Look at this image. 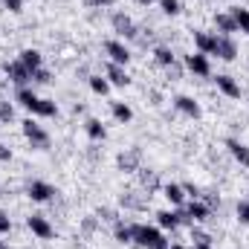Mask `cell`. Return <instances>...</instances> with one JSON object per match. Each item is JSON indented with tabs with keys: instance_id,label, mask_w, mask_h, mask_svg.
<instances>
[{
	"instance_id": "1",
	"label": "cell",
	"mask_w": 249,
	"mask_h": 249,
	"mask_svg": "<svg viewBox=\"0 0 249 249\" xmlns=\"http://www.w3.org/2000/svg\"><path fill=\"white\" fill-rule=\"evenodd\" d=\"M130 232H133V244L142 249H168V241L162 238L160 229L154 226H145V223H130Z\"/></svg>"
},
{
	"instance_id": "2",
	"label": "cell",
	"mask_w": 249,
	"mask_h": 249,
	"mask_svg": "<svg viewBox=\"0 0 249 249\" xmlns=\"http://www.w3.org/2000/svg\"><path fill=\"white\" fill-rule=\"evenodd\" d=\"M23 136L32 142V148H38V151H44V148H50V133L41 127L38 122H32V119H23Z\"/></svg>"
},
{
	"instance_id": "3",
	"label": "cell",
	"mask_w": 249,
	"mask_h": 249,
	"mask_svg": "<svg viewBox=\"0 0 249 249\" xmlns=\"http://www.w3.org/2000/svg\"><path fill=\"white\" fill-rule=\"evenodd\" d=\"M3 70H6L9 81H12V84H18V87H26V84L32 81V72L20 64V58H18V61H6V64H3Z\"/></svg>"
},
{
	"instance_id": "4",
	"label": "cell",
	"mask_w": 249,
	"mask_h": 249,
	"mask_svg": "<svg viewBox=\"0 0 249 249\" xmlns=\"http://www.w3.org/2000/svg\"><path fill=\"white\" fill-rule=\"evenodd\" d=\"M116 165H119V171H124V174L139 171V165H142V151H139V148H127V151H122V154L116 157Z\"/></svg>"
},
{
	"instance_id": "5",
	"label": "cell",
	"mask_w": 249,
	"mask_h": 249,
	"mask_svg": "<svg viewBox=\"0 0 249 249\" xmlns=\"http://www.w3.org/2000/svg\"><path fill=\"white\" fill-rule=\"evenodd\" d=\"M26 226L32 229V235H38L41 241H50L53 235H55V229H53V223L44 217V214H29V220H26Z\"/></svg>"
},
{
	"instance_id": "6",
	"label": "cell",
	"mask_w": 249,
	"mask_h": 249,
	"mask_svg": "<svg viewBox=\"0 0 249 249\" xmlns=\"http://www.w3.org/2000/svg\"><path fill=\"white\" fill-rule=\"evenodd\" d=\"M26 194H29L35 203H47V200H53L58 191L50 186V183H44V180H32V183L26 186Z\"/></svg>"
},
{
	"instance_id": "7",
	"label": "cell",
	"mask_w": 249,
	"mask_h": 249,
	"mask_svg": "<svg viewBox=\"0 0 249 249\" xmlns=\"http://www.w3.org/2000/svg\"><path fill=\"white\" fill-rule=\"evenodd\" d=\"M214 55L223 58V61H235V55H238V44H235L229 35H217V41H214Z\"/></svg>"
},
{
	"instance_id": "8",
	"label": "cell",
	"mask_w": 249,
	"mask_h": 249,
	"mask_svg": "<svg viewBox=\"0 0 249 249\" xmlns=\"http://www.w3.org/2000/svg\"><path fill=\"white\" fill-rule=\"evenodd\" d=\"M105 53H107V58L113 64H122L124 67V64L130 61V50L124 47L122 41H105Z\"/></svg>"
},
{
	"instance_id": "9",
	"label": "cell",
	"mask_w": 249,
	"mask_h": 249,
	"mask_svg": "<svg viewBox=\"0 0 249 249\" xmlns=\"http://www.w3.org/2000/svg\"><path fill=\"white\" fill-rule=\"evenodd\" d=\"M110 23H113V32H116V35H122V38H136V23H133L127 15L116 12V15L110 18Z\"/></svg>"
},
{
	"instance_id": "10",
	"label": "cell",
	"mask_w": 249,
	"mask_h": 249,
	"mask_svg": "<svg viewBox=\"0 0 249 249\" xmlns=\"http://www.w3.org/2000/svg\"><path fill=\"white\" fill-rule=\"evenodd\" d=\"M186 67L194 72V75H212L209 55H203V53H191V55H186Z\"/></svg>"
},
{
	"instance_id": "11",
	"label": "cell",
	"mask_w": 249,
	"mask_h": 249,
	"mask_svg": "<svg viewBox=\"0 0 249 249\" xmlns=\"http://www.w3.org/2000/svg\"><path fill=\"white\" fill-rule=\"evenodd\" d=\"M105 78H107L110 84H116V87H127V84H130L124 67L122 64H113V61H107V67H105Z\"/></svg>"
},
{
	"instance_id": "12",
	"label": "cell",
	"mask_w": 249,
	"mask_h": 249,
	"mask_svg": "<svg viewBox=\"0 0 249 249\" xmlns=\"http://www.w3.org/2000/svg\"><path fill=\"white\" fill-rule=\"evenodd\" d=\"M214 41H217V35H212V32H203V29L194 32V47L203 55H214Z\"/></svg>"
},
{
	"instance_id": "13",
	"label": "cell",
	"mask_w": 249,
	"mask_h": 249,
	"mask_svg": "<svg viewBox=\"0 0 249 249\" xmlns=\"http://www.w3.org/2000/svg\"><path fill=\"white\" fill-rule=\"evenodd\" d=\"M214 81H217V90H220L223 96H229V99H241V84H238L232 75H217Z\"/></svg>"
},
{
	"instance_id": "14",
	"label": "cell",
	"mask_w": 249,
	"mask_h": 249,
	"mask_svg": "<svg viewBox=\"0 0 249 249\" xmlns=\"http://www.w3.org/2000/svg\"><path fill=\"white\" fill-rule=\"evenodd\" d=\"M226 148H229V154H232L244 168H249V148L241 142V139H232V136H229V139H226Z\"/></svg>"
},
{
	"instance_id": "15",
	"label": "cell",
	"mask_w": 249,
	"mask_h": 249,
	"mask_svg": "<svg viewBox=\"0 0 249 249\" xmlns=\"http://www.w3.org/2000/svg\"><path fill=\"white\" fill-rule=\"evenodd\" d=\"M214 23H217V29H220V35H235L238 32V23H235V18H232V12H217L214 15Z\"/></svg>"
},
{
	"instance_id": "16",
	"label": "cell",
	"mask_w": 249,
	"mask_h": 249,
	"mask_svg": "<svg viewBox=\"0 0 249 249\" xmlns=\"http://www.w3.org/2000/svg\"><path fill=\"white\" fill-rule=\"evenodd\" d=\"M174 107H177L180 113L191 116V119H197V116H200V105H197L191 96H177V99H174Z\"/></svg>"
},
{
	"instance_id": "17",
	"label": "cell",
	"mask_w": 249,
	"mask_h": 249,
	"mask_svg": "<svg viewBox=\"0 0 249 249\" xmlns=\"http://www.w3.org/2000/svg\"><path fill=\"white\" fill-rule=\"evenodd\" d=\"M186 214L194 220V223H203V220H209V206L200 203V200H191V203L186 206Z\"/></svg>"
},
{
	"instance_id": "18",
	"label": "cell",
	"mask_w": 249,
	"mask_h": 249,
	"mask_svg": "<svg viewBox=\"0 0 249 249\" xmlns=\"http://www.w3.org/2000/svg\"><path fill=\"white\" fill-rule=\"evenodd\" d=\"M20 64H23L29 72H35V70H41V64H44V55H41L38 50H23V53H20Z\"/></svg>"
},
{
	"instance_id": "19",
	"label": "cell",
	"mask_w": 249,
	"mask_h": 249,
	"mask_svg": "<svg viewBox=\"0 0 249 249\" xmlns=\"http://www.w3.org/2000/svg\"><path fill=\"white\" fill-rule=\"evenodd\" d=\"M162 194H165V200H168L171 206H183V203H186V188H183V186L168 183V186L162 188Z\"/></svg>"
},
{
	"instance_id": "20",
	"label": "cell",
	"mask_w": 249,
	"mask_h": 249,
	"mask_svg": "<svg viewBox=\"0 0 249 249\" xmlns=\"http://www.w3.org/2000/svg\"><path fill=\"white\" fill-rule=\"evenodd\" d=\"M15 99H18V102H20V105H23L26 110H32V113H35V107H38V96H35V93H32L29 87H18Z\"/></svg>"
},
{
	"instance_id": "21",
	"label": "cell",
	"mask_w": 249,
	"mask_h": 249,
	"mask_svg": "<svg viewBox=\"0 0 249 249\" xmlns=\"http://www.w3.org/2000/svg\"><path fill=\"white\" fill-rule=\"evenodd\" d=\"M157 223L162 229H180V212H157Z\"/></svg>"
},
{
	"instance_id": "22",
	"label": "cell",
	"mask_w": 249,
	"mask_h": 249,
	"mask_svg": "<svg viewBox=\"0 0 249 249\" xmlns=\"http://www.w3.org/2000/svg\"><path fill=\"white\" fill-rule=\"evenodd\" d=\"M84 130H87V136H90V139H105V136H107L105 124L99 122V119H87V122H84Z\"/></svg>"
},
{
	"instance_id": "23",
	"label": "cell",
	"mask_w": 249,
	"mask_h": 249,
	"mask_svg": "<svg viewBox=\"0 0 249 249\" xmlns=\"http://www.w3.org/2000/svg\"><path fill=\"white\" fill-rule=\"evenodd\" d=\"M113 235H116V241H119V244H133V232H130V226L122 223V220H116V223H113Z\"/></svg>"
},
{
	"instance_id": "24",
	"label": "cell",
	"mask_w": 249,
	"mask_h": 249,
	"mask_svg": "<svg viewBox=\"0 0 249 249\" xmlns=\"http://www.w3.org/2000/svg\"><path fill=\"white\" fill-rule=\"evenodd\" d=\"M113 119H116V122H122V124L130 122V119H133V110H130L124 102H113Z\"/></svg>"
},
{
	"instance_id": "25",
	"label": "cell",
	"mask_w": 249,
	"mask_h": 249,
	"mask_svg": "<svg viewBox=\"0 0 249 249\" xmlns=\"http://www.w3.org/2000/svg\"><path fill=\"white\" fill-rule=\"evenodd\" d=\"M90 90L99 93V96H107V93H110V81L102 78V75H90Z\"/></svg>"
},
{
	"instance_id": "26",
	"label": "cell",
	"mask_w": 249,
	"mask_h": 249,
	"mask_svg": "<svg viewBox=\"0 0 249 249\" xmlns=\"http://www.w3.org/2000/svg\"><path fill=\"white\" fill-rule=\"evenodd\" d=\"M38 116H55L58 113V105L53 99H38V107H35Z\"/></svg>"
},
{
	"instance_id": "27",
	"label": "cell",
	"mask_w": 249,
	"mask_h": 249,
	"mask_svg": "<svg viewBox=\"0 0 249 249\" xmlns=\"http://www.w3.org/2000/svg\"><path fill=\"white\" fill-rule=\"evenodd\" d=\"M154 58H157L160 67H171V64L177 61V58H174V53H171L168 47H157V50H154Z\"/></svg>"
},
{
	"instance_id": "28",
	"label": "cell",
	"mask_w": 249,
	"mask_h": 249,
	"mask_svg": "<svg viewBox=\"0 0 249 249\" xmlns=\"http://www.w3.org/2000/svg\"><path fill=\"white\" fill-rule=\"evenodd\" d=\"M232 18H235V23H238V29H241V32H247V29H249V9H241V6H238V9H232Z\"/></svg>"
},
{
	"instance_id": "29",
	"label": "cell",
	"mask_w": 249,
	"mask_h": 249,
	"mask_svg": "<svg viewBox=\"0 0 249 249\" xmlns=\"http://www.w3.org/2000/svg\"><path fill=\"white\" fill-rule=\"evenodd\" d=\"M122 206L124 209H145V197H136L133 191L122 194Z\"/></svg>"
},
{
	"instance_id": "30",
	"label": "cell",
	"mask_w": 249,
	"mask_h": 249,
	"mask_svg": "<svg viewBox=\"0 0 249 249\" xmlns=\"http://www.w3.org/2000/svg\"><path fill=\"white\" fill-rule=\"evenodd\" d=\"M142 171V168H139ZM142 186L148 188V191H157L160 188V177H157V171H142Z\"/></svg>"
},
{
	"instance_id": "31",
	"label": "cell",
	"mask_w": 249,
	"mask_h": 249,
	"mask_svg": "<svg viewBox=\"0 0 249 249\" xmlns=\"http://www.w3.org/2000/svg\"><path fill=\"white\" fill-rule=\"evenodd\" d=\"M160 6H162V12L165 15H180V0H160Z\"/></svg>"
},
{
	"instance_id": "32",
	"label": "cell",
	"mask_w": 249,
	"mask_h": 249,
	"mask_svg": "<svg viewBox=\"0 0 249 249\" xmlns=\"http://www.w3.org/2000/svg\"><path fill=\"white\" fill-rule=\"evenodd\" d=\"M15 119V107L9 102H0V122H12Z\"/></svg>"
},
{
	"instance_id": "33",
	"label": "cell",
	"mask_w": 249,
	"mask_h": 249,
	"mask_svg": "<svg viewBox=\"0 0 249 249\" xmlns=\"http://www.w3.org/2000/svg\"><path fill=\"white\" fill-rule=\"evenodd\" d=\"M238 220L249 226V200H241V203H238Z\"/></svg>"
},
{
	"instance_id": "34",
	"label": "cell",
	"mask_w": 249,
	"mask_h": 249,
	"mask_svg": "<svg viewBox=\"0 0 249 249\" xmlns=\"http://www.w3.org/2000/svg\"><path fill=\"white\" fill-rule=\"evenodd\" d=\"M32 81H35V84H50V72L41 67V70H35V72H32Z\"/></svg>"
},
{
	"instance_id": "35",
	"label": "cell",
	"mask_w": 249,
	"mask_h": 249,
	"mask_svg": "<svg viewBox=\"0 0 249 249\" xmlns=\"http://www.w3.org/2000/svg\"><path fill=\"white\" fill-rule=\"evenodd\" d=\"M99 220H110V223H116V212H113V209H99Z\"/></svg>"
},
{
	"instance_id": "36",
	"label": "cell",
	"mask_w": 249,
	"mask_h": 249,
	"mask_svg": "<svg viewBox=\"0 0 249 249\" xmlns=\"http://www.w3.org/2000/svg\"><path fill=\"white\" fill-rule=\"evenodd\" d=\"M12 229V220H9V214L6 212H0V235H6Z\"/></svg>"
},
{
	"instance_id": "37",
	"label": "cell",
	"mask_w": 249,
	"mask_h": 249,
	"mask_svg": "<svg viewBox=\"0 0 249 249\" xmlns=\"http://www.w3.org/2000/svg\"><path fill=\"white\" fill-rule=\"evenodd\" d=\"M191 235H194V244H209V235L200 232V229H194V226H191Z\"/></svg>"
},
{
	"instance_id": "38",
	"label": "cell",
	"mask_w": 249,
	"mask_h": 249,
	"mask_svg": "<svg viewBox=\"0 0 249 249\" xmlns=\"http://www.w3.org/2000/svg\"><path fill=\"white\" fill-rule=\"evenodd\" d=\"M3 6H6L9 12H20V9H23V0H3Z\"/></svg>"
},
{
	"instance_id": "39",
	"label": "cell",
	"mask_w": 249,
	"mask_h": 249,
	"mask_svg": "<svg viewBox=\"0 0 249 249\" xmlns=\"http://www.w3.org/2000/svg\"><path fill=\"white\" fill-rule=\"evenodd\" d=\"M81 229H84L87 235H90V232H96V217H87V220L81 223Z\"/></svg>"
},
{
	"instance_id": "40",
	"label": "cell",
	"mask_w": 249,
	"mask_h": 249,
	"mask_svg": "<svg viewBox=\"0 0 249 249\" xmlns=\"http://www.w3.org/2000/svg\"><path fill=\"white\" fill-rule=\"evenodd\" d=\"M9 160H12V151L6 145H0V162H9Z\"/></svg>"
},
{
	"instance_id": "41",
	"label": "cell",
	"mask_w": 249,
	"mask_h": 249,
	"mask_svg": "<svg viewBox=\"0 0 249 249\" xmlns=\"http://www.w3.org/2000/svg\"><path fill=\"white\" fill-rule=\"evenodd\" d=\"M90 6H113V0H87Z\"/></svg>"
},
{
	"instance_id": "42",
	"label": "cell",
	"mask_w": 249,
	"mask_h": 249,
	"mask_svg": "<svg viewBox=\"0 0 249 249\" xmlns=\"http://www.w3.org/2000/svg\"><path fill=\"white\" fill-rule=\"evenodd\" d=\"M136 3H139V6H151L154 0H136Z\"/></svg>"
},
{
	"instance_id": "43",
	"label": "cell",
	"mask_w": 249,
	"mask_h": 249,
	"mask_svg": "<svg viewBox=\"0 0 249 249\" xmlns=\"http://www.w3.org/2000/svg\"><path fill=\"white\" fill-rule=\"evenodd\" d=\"M197 249H212V244H197Z\"/></svg>"
},
{
	"instance_id": "44",
	"label": "cell",
	"mask_w": 249,
	"mask_h": 249,
	"mask_svg": "<svg viewBox=\"0 0 249 249\" xmlns=\"http://www.w3.org/2000/svg\"><path fill=\"white\" fill-rule=\"evenodd\" d=\"M168 249H186V247H180V244H174V247H168Z\"/></svg>"
},
{
	"instance_id": "45",
	"label": "cell",
	"mask_w": 249,
	"mask_h": 249,
	"mask_svg": "<svg viewBox=\"0 0 249 249\" xmlns=\"http://www.w3.org/2000/svg\"><path fill=\"white\" fill-rule=\"evenodd\" d=\"M0 249H9V247H6V244H3V241H0Z\"/></svg>"
},
{
	"instance_id": "46",
	"label": "cell",
	"mask_w": 249,
	"mask_h": 249,
	"mask_svg": "<svg viewBox=\"0 0 249 249\" xmlns=\"http://www.w3.org/2000/svg\"><path fill=\"white\" fill-rule=\"evenodd\" d=\"M247 35H249V29H247Z\"/></svg>"
}]
</instances>
